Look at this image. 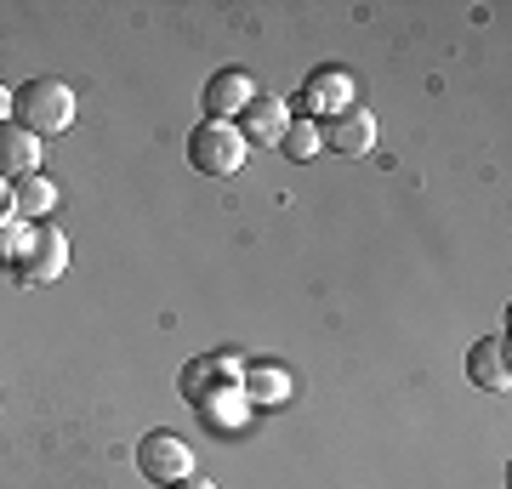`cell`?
Here are the masks:
<instances>
[{
    "instance_id": "cell-1",
    "label": "cell",
    "mask_w": 512,
    "mask_h": 489,
    "mask_svg": "<svg viewBox=\"0 0 512 489\" xmlns=\"http://www.w3.org/2000/svg\"><path fill=\"white\" fill-rule=\"evenodd\" d=\"M12 126L35 131V137H63L74 126V91L52 74H35L12 91Z\"/></svg>"
},
{
    "instance_id": "cell-2",
    "label": "cell",
    "mask_w": 512,
    "mask_h": 489,
    "mask_svg": "<svg viewBox=\"0 0 512 489\" xmlns=\"http://www.w3.org/2000/svg\"><path fill=\"white\" fill-rule=\"evenodd\" d=\"M245 154H251V143L239 137L234 120H205L188 131V165L200 177H234V171H245Z\"/></svg>"
},
{
    "instance_id": "cell-3",
    "label": "cell",
    "mask_w": 512,
    "mask_h": 489,
    "mask_svg": "<svg viewBox=\"0 0 512 489\" xmlns=\"http://www.w3.org/2000/svg\"><path fill=\"white\" fill-rule=\"evenodd\" d=\"M63 268H69V239H63V228L57 222H35L29 239H23L18 262H12L18 285H52Z\"/></svg>"
},
{
    "instance_id": "cell-4",
    "label": "cell",
    "mask_w": 512,
    "mask_h": 489,
    "mask_svg": "<svg viewBox=\"0 0 512 489\" xmlns=\"http://www.w3.org/2000/svg\"><path fill=\"white\" fill-rule=\"evenodd\" d=\"M137 472H143L148 484H183L194 478V450H188L177 433H143L137 438Z\"/></svg>"
},
{
    "instance_id": "cell-5",
    "label": "cell",
    "mask_w": 512,
    "mask_h": 489,
    "mask_svg": "<svg viewBox=\"0 0 512 489\" xmlns=\"http://www.w3.org/2000/svg\"><path fill=\"white\" fill-rule=\"evenodd\" d=\"M234 381H239L234 353H200L194 364H183L177 387H183V399L194 404V410H205V404H217L222 393H234Z\"/></svg>"
},
{
    "instance_id": "cell-6",
    "label": "cell",
    "mask_w": 512,
    "mask_h": 489,
    "mask_svg": "<svg viewBox=\"0 0 512 489\" xmlns=\"http://www.w3.org/2000/svg\"><path fill=\"white\" fill-rule=\"evenodd\" d=\"M319 137H325V148H336V154H370V143H376V114L365 109V103H348V109H336L319 126Z\"/></svg>"
},
{
    "instance_id": "cell-7",
    "label": "cell",
    "mask_w": 512,
    "mask_h": 489,
    "mask_svg": "<svg viewBox=\"0 0 512 489\" xmlns=\"http://www.w3.org/2000/svg\"><path fill=\"white\" fill-rule=\"evenodd\" d=\"M40 160H46V148H40L35 131L0 126V182H6V188L23 182V177H40Z\"/></svg>"
},
{
    "instance_id": "cell-8",
    "label": "cell",
    "mask_w": 512,
    "mask_h": 489,
    "mask_svg": "<svg viewBox=\"0 0 512 489\" xmlns=\"http://www.w3.org/2000/svg\"><path fill=\"white\" fill-rule=\"evenodd\" d=\"M234 126H239V137H245V143H268V148H274L279 137H285V126H291V114H285V103H279V97L256 91L251 103L239 109Z\"/></svg>"
},
{
    "instance_id": "cell-9",
    "label": "cell",
    "mask_w": 512,
    "mask_h": 489,
    "mask_svg": "<svg viewBox=\"0 0 512 489\" xmlns=\"http://www.w3.org/2000/svg\"><path fill=\"white\" fill-rule=\"evenodd\" d=\"M256 97V80L245 69H222L205 80V114L211 120H239V109Z\"/></svg>"
},
{
    "instance_id": "cell-10",
    "label": "cell",
    "mask_w": 512,
    "mask_h": 489,
    "mask_svg": "<svg viewBox=\"0 0 512 489\" xmlns=\"http://www.w3.org/2000/svg\"><path fill=\"white\" fill-rule=\"evenodd\" d=\"M467 376H473V387H484V393H507V381H512L507 342H501V336L473 342V353H467Z\"/></svg>"
},
{
    "instance_id": "cell-11",
    "label": "cell",
    "mask_w": 512,
    "mask_h": 489,
    "mask_svg": "<svg viewBox=\"0 0 512 489\" xmlns=\"http://www.w3.org/2000/svg\"><path fill=\"white\" fill-rule=\"evenodd\" d=\"M239 399H251L256 410H279L291 399V376L279 364H245L239 370Z\"/></svg>"
},
{
    "instance_id": "cell-12",
    "label": "cell",
    "mask_w": 512,
    "mask_h": 489,
    "mask_svg": "<svg viewBox=\"0 0 512 489\" xmlns=\"http://www.w3.org/2000/svg\"><path fill=\"white\" fill-rule=\"evenodd\" d=\"M302 103L313 109V120L319 114H336V109H348L353 103V80H348V69H325V74H313L308 86H302Z\"/></svg>"
},
{
    "instance_id": "cell-13",
    "label": "cell",
    "mask_w": 512,
    "mask_h": 489,
    "mask_svg": "<svg viewBox=\"0 0 512 489\" xmlns=\"http://www.w3.org/2000/svg\"><path fill=\"white\" fill-rule=\"evenodd\" d=\"M57 205V188L46 177H23L12 182V217L23 222V228H35V222H46V211Z\"/></svg>"
},
{
    "instance_id": "cell-14",
    "label": "cell",
    "mask_w": 512,
    "mask_h": 489,
    "mask_svg": "<svg viewBox=\"0 0 512 489\" xmlns=\"http://www.w3.org/2000/svg\"><path fill=\"white\" fill-rule=\"evenodd\" d=\"M319 143H325V137H319V120H291V126H285V137H279L285 160H313V154H319Z\"/></svg>"
},
{
    "instance_id": "cell-15",
    "label": "cell",
    "mask_w": 512,
    "mask_h": 489,
    "mask_svg": "<svg viewBox=\"0 0 512 489\" xmlns=\"http://www.w3.org/2000/svg\"><path fill=\"white\" fill-rule=\"evenodd\" d=\"M23 239H29V228H23V222L12 217V211H6V217H0V268H12V262H18Z\"/></svg>"
},
{
    "instance_id": "cell-16",
    "label": "cell",
    "mask_w": 512,
    "mask_h": 489,
    "mask_svg": "<svg viewBox=\"0 0 512 489\" xmlns=\"http://www.w3.org/2000/svg\"><path fill=\"white\" fill-rule=\"evenodd\" d=\"M0 126H12V91L0 86Z\"/></svg>"
},
{
    "instance_id": "cell-17",
    "label": "cell",
    "mask_w": 512,
    "mask_h": 489,
    "mask_svg": "<svg viewBox=\"0 0 512 489\" xmlns=\"http://www.w3.org/2000/svg\"><path fill=\"white\" fill-rule=\"evenodd\" d=\"M171 489H217L211 478H183V484H171Z\"/></svg>"
},
{
    "instance_id": "cell-18",
    "label": "cell",
    "mask_w": 512,
    "mask_h": 489,
    "mask_svg": "<svg viewBox=\"0 0 512 489\" xmlns=\"http://www.w3.org/2000/svg\"><path fill=\"white\" fill-rule=\"evenodd\" d=\"M0 211H12V188L6 182H0Z\"/></svg>"
}]
</instances>
